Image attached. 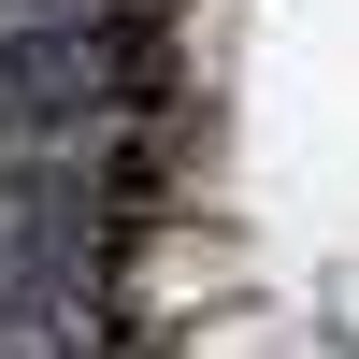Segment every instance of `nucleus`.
I'll return each mask as SVG.
<instances>
[{
    "label": "nucleus",
    "mask_w": 359,
    "mask_h": 359,
    "mask_svg": "<svg viewBox=\"0 0 359 359\" xmlns=\"http://www.w3.org/2000/svg\"><path fill=\"white\" fill-rule=\"evenodd\" d=\"M216 43L245 57H316V101L287 115L273 144H331V158H359V0H216Z\"/></svg>",
    "instance_id": "obj_1"
}]
</instances>
